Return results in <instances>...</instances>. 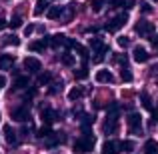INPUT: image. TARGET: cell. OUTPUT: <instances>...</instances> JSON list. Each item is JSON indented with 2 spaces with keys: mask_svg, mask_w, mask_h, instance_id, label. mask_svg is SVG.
Segmentation results:
<instances>
[{
  "mask_svg": "<svg viewBox=\"0 0 158 154\" xmlns=\"http://www.w3.org/2000/svg\"><path fill=\"white\" fill-rule=\"evenodd\" d=\"M4 44H8V46H18V44H20V38L16 34H8L6 38H4Z\"/></svg>",
  "mask_w": 158,
  "mask_h": 154,
  "instance_id": "obj_24",
  "label": "cell"
},
{
  "mask_svg": "<svg viewBox=\"0 0 158 154\" xmlns=\"http://www.w3.org/2000/svg\"><path fill=\"white\" fill-rule=\"evenodd\" d=\"M14 66V56L12 54H2L0 56V70H10Z\"/></svg>",
  "mask_w": 158,
  "mask_h": 154,
  "instance_id": "obj_13",
  "label": "cell"
},
{
  "mask_svg": "<svg viewBox=\"0 0 158 154\" xmlns=\"http://www.w3.org/2000/svg\"><path fill=\"white\" fill-rule=\"evenodd\" d=\"M140 102H142V108H146V110H154V104H152V98L148 92H140Z\"/></svg>",
  "mask_w": 158,
  "mask_h": 154,
  "instance_id": "obj_15",
  "label": "cell"
},
{
  "mask_svg": "<svg viewBox=\"0 0 158 154\" xmlns=\"http://www.w3.org/2000/svg\"><path fill=\"white\" fill-rule=\"evenodd\" d=\"M12 120H16V122H26V120H30V112H28L26 106H18L14 108V110L10 112Z\"/></svg>",
  "mask_w": 158,
  "mask_h": 154,
  "instance_id": "obj_5",
  "label": "cell"
},
{
  "mask_svg": "<svg viewBox=\"0 0 158 154\" xmlns=\"http://www.w3.org/2000/svg\"><path fill=\"white\" fill-rule=\"evenodd\" d=\"M48 44H50V42H48V38H40V40H34V42L28 44V50H30V52H42Z\"/></svg>",
  "mask_w": 158,
  "mask_h": 154,
  "instance_id": "obj_10",
  "label": "cell"
},
{
  "mask_svg": "<svg viewBox=\"0 0 158 154\" xmlns=\"http://www.w3.org/2000/svg\"><path fill=\"white\" fill-rule=\"evenodd\" d=\"M120 78H122L124 82H132V72H130V68L122 66V70H120Z\"/></svg>",
  "mask_w": 158,
  "mask_h": 154,
  "instance_id": "obj_25",
  "label": "cell"
},
{
  "mask_svg": "<svg viewBox=\"0 0 158 154\" xmlns=\"http://www.w3.org/2000/svg\"><path fill=\"white\" fill-rule=\"evenodd\" d=\"M4 138L8 144H16V132L12 126H4Z\"/></svg>",
  "mask_w": 158,
  "mask_h": 154,
  "instance_id": "obj_17",
  "label": "cell"
},
{
  "mask_svg": "<svg viewBox=\"0 0 158 154\" xmlns=\"http://www.w3.org/2000/svg\"><path fill=\"white\" fill-rule=\"evenodd\" d=\"M56 110H52L50 106H44L42 110H40V118H42V122H44V126H50V124L56 120Z\"/></svg>",
  "mask_w": 158,
  "mask_h": 154,
  "instance_id": "obj_6",
  "label": "cell"
},
{
  "mask_svg": "<svg viewBox=\"0 0 158 154\" xmlns=\"http://www.w3.org/2000/svg\"><path fill=\"white\" fill-rule=\"evenodd\" d=\"M124 4H126V8H128V10H130V8H134L136 0H126V2H124Z\"/></svg>",
  "mask_w": 158,
  "mask_h": 154,
  "instance_id": "obj_38",
  "label": "cell"
},
{
  "mask_svg": "<svg viewBox=\"0 0 158 154\" xmlns=\"http://www.w3.org/2000/svg\"><path fill=\"white\" fill-rule=\"evenodd\" d=\"M60 142H62V136H60V132H52V134L46 138V146H48V148L56 146V144H60Z\"/></svg>",
  "mask_w": 158,
  "mask_h": 154,
  "instance_id": "obj_19",
  "label": "cell"
},
{
  "mask_svg": "<svg viewBox=\"0 0 158 154\" xmlns=\"http://www.w3.org/2000/svg\"><path fill=\"white\" fill-rule=\"evenodd\" d=\"M128 44H130V40H128V38H126V36H120V38H118V46H122V48H126V46H128Z\"/></svg>",
  "mask_w": 158,
  "mask_h": 154,
  "instance_id": "obj_35",
  "label": "cell"
},
{
  "mask_svg": "<svg viewBox=\"0 0 158 154\" xmlns=\"http://www.w3.org/2000/svg\"><path fill=\"white\" fill-rule=\"evenodd\" d=\"M82 94H84V90H82L80 86H74V88H70V92H68V100H78Z\"/></svg>",
  "mask_w": 158,
  "mask_h": 154,
  "instance_id": "obj_21",
  "label": "cell"
},
{
  "mask_svg": "<svg viewBox=\"0 0 158 154\" xmlns=\"http://www.w3.org/2000/svg\"><path fill=\"white\" fill-rule=\"evenodd\" d=\"M28 86V76H18L14 80V88L16 90H22V88H26Z\"/></svg>",
  "mask_w": 158,
  "mask_h": 154,
  "instance_id": "obj_22",
  "label": "cell"
},
{
  "mask_svg": "<svg viewBox=\"0 0 158 154\" xmlns=\"http://www.w3.org/2000/svg\"><path fill=\"white\" fill-rule=\"evenodd\" d=\"M140 8H142V12H146V14L152 10V8H150V4H148V2H142V4H140Z\"/></svg>",
  "mask_w": 158,
  "mask_h": 154,
  "instance_id": "obj_37",
  "label": "cell"
},
{
  "mask_svg": "<svg viewBox=\"0 0 158 154\" xmlns=\"http://www.w3.org/2000/svg\"><path fill=\"white\" fill-rule=\"evenodd\" d=\"M102 46H104V44H102V40L98 38V36H94V38H90V48H94V50H100Z\"/></svg>",
  "mask_w": 158,
  "mask_h": 154,
  "instance_id": "obj_29",
  "label": "cell"
},
{
  "mask_svg": "<svg viewBox=\"0 0 158 154\" xmlns=\"http://www.w3.org/2000/svg\"><path fill=\"white\" fill-rule=\"evenodd\" d=\"M4 84H6V78L0 76V90H2V86H4Z\"/></svg>",
  "mask_w": 158,
  "mask_h": 154,
  "instance_id": "obj_40",
  "label": "cell"
},
{
  "mask_svg": "<svg viewBox=\"0 0 158 154\" xmlns=\"http://www.w3.org/2000/svg\"><path fill=\"white\" fill-rule=\"evenodd\" d=\"M144 154H158V144H156V140H146L144 142Z\"/></svg>",
  "mask_w": 158,
  "mask_h": 154,
  "instance_id": "obj_18",
  "label": "cell"
},
{
  "mask_svg": "<svg viewBox=\"0 0 158 154\" xmlns=\"http://www.w3.org/2000/svg\"><path fill=\"white\" fill-rule=\"evenodd\" d=\"M4 26H6V22H4V20H2V18H0V30H2V28H4Z\"/></svg>",
  "mask_w": 158,
  "mask_h": 154,
  "instance_id": "obj_41",
  "label": "cell"
},
{
  "mask_svg": "<svg viewBox=\"0 0 158 154\" xmlns=\"http://www.w3.org/2000/svg\"><path fill=\"white\" fill-rule=\"evenodd\" d=\"M108 52V46L104 44V46L100 48V50H96V56H94V62H102V58H104V54Z\"/></svg>",
  "mask_w": 158,
  "mask_h": 154,
  "instance_id": "obj_31",
  "label": "cell"
},
{
  "mask_svg": "<svg viewBox=\"0 0 158 154\" xmlns=\"http://www.w3.org/2000/svg\"><path fill=\"white\" fill-rule=\"evenodd\" d=\"M48 42H50L52 48H58V46H64V44L68 42V38H66L64 34H54L52 38H48Z\"/></svg>",
  "mask_w": 158,
  "mask_h": 154,
  "instance_id": "obj_14",
  "label": "cell"
},
{
  "mask_svg": "<svg viewBox=\"0 0 158 154\" xmlns=\"http://www.w3.org/2000/svg\"><path fill=\"white\" fill-rule=\"evenodd\" d=\"M52 80V74L50 72H44V74H40V76H38V84H48V82H50Z\"/></svg>",
  "mask_w": 158,
  "mask_h": 154,
  "instance_id": "obj_30",
  "label": "cell"
},
{
  "mask_svg": "<svg viewBox=\"0 0 158 154\" xmlns=\"http://www.w3.org/2000/svg\"><path fill=\"white\" fill-rule=\"evenodd\" d=\"M134 32L140 36H148L150 38V36H154V24L148 22V20H138L134 26Z\"/></svg>",
  "mask_w": 158,
  "mask_h": 154,
  "instance_id": "obj_2",
  "label": "cell"
},
{
  "mask_svg": "<svg viewBox=\"0 0 158 154\" xmlns=\"http://www.w3.org/2000/svg\"><path fill=\"white\" fill-rule=\"evenodd\" d=\"M126 22H128V16L126 14H118V16H114L112 20H108V22H106V30L108 32H118Z\"/></svg>",
  "mask_w": 158,
  "mask_h": 154,
  "instance_id": "obj_4",
  "label": "cell"
},
{
  "mask_svg": "<svg viewBox=\"0 0 158 154\" xmlns=\"http://www.w3.org/2000/svg\"><path fill=\"white\" fill-rule=\"evenodd\" d=\"M74 78H76V80H86V78H88V68L82 66V68L74 70Z\"/></svg>",
  "mask_w": 158,
  "mask_h": 154,
  "instance_id": "obj_23",
  "label": "cell"
},
{
  "mask_svg": "<svg viewBox=\"0 0 158 154\" xmlns=\"http://www.w3.org/2000/svg\"><path fill=\"white\" fill-rule=\"evenodd\" d=\"M102 6H104V0H90V8H92V12H100Z\"/></svg>",
  "mask_w": 158,
  "mask_h": 154,
  "instance_id": "obj_27",
  "label": "cell"
},
{
  "mask_svg": "<svg viewBox=\"0 0 158 154\" xmlns=\"http://www.w3.org/2000/svg\"><path fill=\"white\" fill-rule=\"evenodd\" d=\"M106 2H108V6H112V8H120V6H124L126 0H106Z\"/></svg>",
  "mask_w": 158,
  "mask_h": 154,
  "instance_id": "obj_34",
  "label": "cell"
},
{
  "mask_svg": "<svg viewBox=\"0 0 158 154\" xmlns=\"http://www.w3.org/2000/svg\"><path fill=\"white\" fill-rule=\"evenodd\" d=\"M126 124H128V128H130L132 134H140V130H142V116L136 114V112H132V114H128Z\"/></svg>",
  "mask_w": 158,
  "mask_h": 154,
  "instance_id": "obj_3",
  "label": "cell"
},
{
  "mask_svg": "<svg viewBox=\"0 0 158 154\" xmlns=\"http://www.w3.org/2000/svg\"><path fill=\"white\" fill-rule=\"evenodd\" d=\"M32 30H34V26H32V24H30V26H26V28H24V32H26V34H30Z\"/></svg>",
  "mask_w": 158,
  "mask_h": 154,
  "instance_id": "obj_39",
  "label": "cell"
},
{
  "mask_svg": "<svg viewBox=\"0 0 158 154\" xmlns=\"http://www.w3.org/2000/svg\"><path fill=\"white\" fill-rule=\"evenodd\" d=\"M156 86H158V82H156Z\"/></svg>",
  "mask_w": 158,
  "mask_h": 154,
  "instance_id": "obj_43",
  "label": "cell"
},
{
  "mask_svg": "<svg viewBox=\"0 0 158 154\" xmlns=\"http://www.w3.org/2000/svg\"><path fill=\"white\" fill-rule=\"evenodd\" d=\"M120 150L132 152V150H134V142H132V140H122V142H120Z\"/></svg>",
  "mask_w": 158,
  "mask_h": 154,
  "instance_id": "obj_26",
  "label": "cell"
},
{
  "mask_svg": "<svg viewBox=\"0 0 158 154\" xmlns=\"http://www.w3.org/2000/svg\"><path fill=\"white\" fill-rule=\"evenodd\" d=\"M48 4H50V0H38V2H36V8H34V14L40 16L44 10L48 12Z\"/></svg>",
  "mask_w": 158,
  "mask_h": 154,
  "instance_id": "obj_20",
  "label": "cell"
},
{
  "mask_svg": "<svg viewBox=\"0 0 158 154\" xmlns=\"http://www.w3.org/2000/svg\"><path fill=\"white\" fill-rule=\"evenodd\" d=\"M116 130H118V118H110V116H106L104 132H106V134H114Z\"/></svg>",
  "mask_w": 158,
  "mask_h": 154,
  "instance_id": "obj_12",
  "label": "cell"
},
{
  "mask_svg": "<svg viewBox=\"0 0 158 154\" xmlns=\"http://www.w3.org/2000/svg\"><path fill=\"white\" fill-rule=\"evenodd\" d=\"M120 152V142L116 140H106L102 144V154H118Z\"/></svg>",
  "mask_w": 158,
  "mask_h": 154,
  "instance_id": "obj_8",
  "label": "cell"
},
{
  "mask_svg": "<svg viewBox=\"0 0 158 154\" xmlns=\"http://www.w3.org/2000/svg\"><path fill=\"white\" fill-rule=\"evenodd\" d=\"M94 136L90 134V132H84V134L80 136V138L74 142V152H78V154H86V152H92V148H94Z\"/></svg>",
  "mask_w": 158,
  "mask_h": 154,
  "instance_id": "obj_1",
  "label": "cell"
},
{
  "mask_svg": "<svg viewBox=\"0 0 158 154\" xmlns=\"http://www.w3.org/2000/svg\"><path fill=\"white\" fill-rule=\"evenodd\" d=\"M62 12H64V8H62V6H50V8H48V12H46V16L50 20H56V18H60V16H62Z\"/></svg>",
  "mask_w": 158,
  "mask_h": 154,
  "instance_id": "obj_16",
  "label": "cell"
},
{
  "mask_svg": "<svg viewBox=\"0 0 158 154\" xmlns=\"http://www.w3.org/2000/svg\"><path fill=\"white\" fill-rule=\"evenodd\" d=\"M150 44H152V48H154V50H156V54H158V34L150 36Z\"/></svg>",
  "mask_w": 158,
  "mask_h": 154,
  "instance_id": "obj_36",
  "label": "cell"
},
{
  "mask_svg": "<svg viewBox=\"0 0 158 154\" xmlns=\"http://www.w3.org/2000/svg\"><path fill=\"white\" fill-rule=\"evenodd\" d=\"M8 24H10V28H18L20 24H22V18H20L18 14H16V16H12V20H10Z\"/></svg>",
  "mask_w": 158,
  "mask_h": 154,
  "instance_id": "obj_33",
  "label": "cell"
},
{
  "mask_svg": "<svg viewBox=\"0 0 158 154\" xmlns=\"http://www.w3.org/2000/svg\"><path fill=\"white\" fill-rule=\"evenodd\" d=\"M96 82L110 84V82H114V76H112L110 70H98V72H96Z\"/></svg>",
  "mask_w": 158,
  "mask_h": 154,
  "instance_id": "obj_11",
  "label": "cell"
},
{
  "mask_svg": "<svg viewBox=\"0 0 158 154\" xmlns=\"http://www.w3.org/2000/svg\"><path fill=\"white\" fill-rule=\"evenodd\" d=\"M60 60H62V64H66V66H72L74 64V56H72V54H62Z\"/></svg>",
  "mask_w": 158,
  "mask_h": 154,
  "instance_id": "obj_32",
  "label": "cell"
},
{
  "mask_svg": "<svg viewBox=\"0 0 158 154\" xmlns=\"http://www.w3.org/2000/svg\"><path fill=\"white\" fill-rule=\"evenodd\" d=\"M154 2H158V0H154Z\"/></svg>",
  "mask_w": 158,
  "mask_h": 154,
  "instance_id": "obj_42",
  "label": "cell"
},
{
  "mask_svg": "<svg viewBox=\"0 0 158 154\" xmlns=\"http://www.w3.org/2000/svg\"><path fill=\"white\" fill-rule=\"evenodd\" d=\"M24 68H26L28 72H32V74H38V72H40V68H42V64H40L38 58L28 56V58H24Z\"/></svg>",
  "mask_w": 158,
  "mask_h": 154,
  "instance_id": "obj_7",
  "label": "cell"
},
{
  "mask_svg": "<svg viewBox=\"0 0 158 154\" xmlns=\"http://www.w3.org/2000/svg\"><path fill=\"white\" fill-rule=\"evenodd\" d=\"M52 134V130H50V126H42L40 128L38 132H36V136H38V138H48V136Z\"/></svg>",
  "mask_w": 158,
  "mask_h": 154,
  "instance_id": "obj_28",
  "label": "cell"
},
{
  "mask_svg": "<svg viewBox=\"0 0 158 154\" xmlns=\"http://www.w3.org/2000/svg\"><path fill=\"white\" fill-rule=\"evenodd\" d=\"M132 58H134L136 62H148L150 54L146 52V48H142V46H134V50H132Z\"/></svg>",
  "mask_w": 158,
  "mask_h": 154,
  "instance_id": "obj_9",
  "label": "cell"
}]
</instances>
